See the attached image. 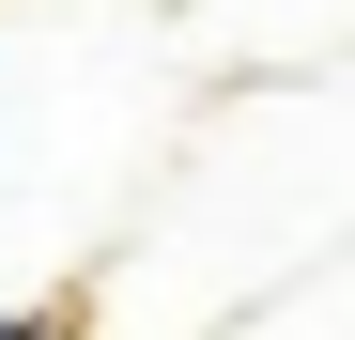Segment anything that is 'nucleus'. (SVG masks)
<instances>
[{
    "instance_id": "f257e3e1",
    "label": "nucleus",
    "mask_w": 355,
    "mask_h": 340,
    "mask_svg": "<svg viewBox=\"0 0 355 340\" xmlns=\"http://www.w3.org/2000/svg\"><path fill=\"white\" fill-rule=\"evenodd\" d=\"M16 325H31V309H16V294H0V340H16Z\"/></svg>"
}]
</instances>
